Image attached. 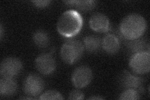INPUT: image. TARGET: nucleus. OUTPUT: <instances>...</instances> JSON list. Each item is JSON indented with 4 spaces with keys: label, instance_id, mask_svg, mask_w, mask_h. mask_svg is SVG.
<instances>
[{
    "label": "nucleus",
    "instance_id": "1",
    "mask_svg": "<svg viewBox=\"0 0 150 100\" xmlns=\"http://www.w3.org/2000/svg\"><path fill=\"white\" fill-rule=\"evenodd\" d=\"M147 28L146 20L139 14L131 13L125 16L120 25L121 36L127 40L142 37Z\"/></svg>",
    "mask_w": 150,
    "mask_h": 100
},
{
    "label": "nucleus",
    "instance_id": "2",
    "mask_svg": "<svg viewBox=\"0 0 150 100\" xmlns=\"http://www.w3.org/2000/svg\"><path fill=\"white\" fill-rule=\"evenodd\" d=\"M82 26V16L74 9L64 11L60 16L56 26L58 33L66 38H71L76 35L81 31Z\"/></svg>",
    "mask_w": 150,
    "mask_h": 100
},
{
    "label": "nucleus",
    "instance_id": "3",
    "mask_svg": "<svg viewBox=\"0 0 150 100\" xmlns=\"http://www.w3.org/2000/svg\"><path fill=\"white\" fill-rule=\"evenodd\" d=\"M84 46L77 40H69L64 43L60 51L62 60L67 64L72 65L81 58L83 54Z\"/></svg>",
    "mask_w": 150,
    "mask_h": 100
},
{
    "label": "nucleus",
    "instance_id": "4",
    "mask_svg": "<svg viewBox=\"0 0 150 100\" xmlns=\"http://www.w3.org/2000/svg\"><path fill=\"white\" fill-rule=\"evenodd\" d=\"M129 66L135 74H144L148 73L150 70L149 51L133 54L129 59Z\"/></svg>",
    "mask_w": 150,
    "mask_h": 100
},
{
    "label": "nucleus",
    "instance_id": "5",
    "mask_svg": "<svg viewBox=\"0 0 150 100\" xmlns=\"http://www.w3.org/2000/svg\"><path fill=\"white\" fill-rule=\"evenodd\" d=\"M23 68L22 62L15 57L4 59L0 66V73L3 78H14L21 73Z\"/></svg>",
    "mask_w": 150,
    "mask_h": 100
},
{
    "label": "nucleus",
    "instance_id": "6",
    "mask_svg": "<svg viewBox=\"0 0 150 100\" xmlns=\"http://www.w3.org/2000/svg\"><path fill=\"white\" fill-rule=\"evenodd\" d=\"M45 83L40 76L36 74L28 75L23 83V91L27 96L35 97L43 92Z\"/></svg>",
    "mask_w": 150,
    "mask_h": 100
},
{
    "label": "nucleus",
    "instance_id": "7",
    "mask_svg": "<svg viewBox=\"0 0 150 100\" xmlns=\"http://www.w3.org/2000/svg\"><path fill=\"white\" fill-rule=\"evenodd\" d=\"M93 73L87 66H81L75 69L72 73L71 82L77 88L86 87L91 82Z\"/></svg>",
    "mask_w": 150,
    "mask_h": 100
},
{
    "label": "nucleus",
    "instance_id": "8",
    "mask_svg": "<svg viewBox=\"0 0 150 100\" xmlns=\"http://www.w3.org/2000/svg\"><path fill=\"white\" fill-rule=\"evenodd\" d=\"M35 66L39 72L44 75L53 73L56 67L54 57L50 53H43L39 55L35 60Z\"/></svg>",
    "mask_w": 150,
    "mask_h": 100
},
{
    "label": "nucleus",
    "instance_id": "9",
    "mask_svg": "<svg viewBox=\"0 0 150 100\" xmlns=\"http://www.w3.org/2000/svg\"><path fill=\"white\" fill-rule=\"evenodd\" d=\"M143 82L142 78L132 74L126 70H125L120 76V83L122 87L126 89H134L139 93L143 91Z\"/></svg>",
    "mask_w": 150,
    "mask_h": 100
},
{
    "label": "nucleus",
    "instance_id": "10",
    "mask_svg": "<svg viewBox=\"0 0 150 100\" xmlns=\"http://www.w3.org/2000/svg\"><path fill=\"white\" fill-rule=\"evenodd\" d=\"M89 25L92 30L98 33H105L111 28L109 18L101 13L93 14L89 21Z\"/></svg>",
    "mask_w": 150,
    "mask_h": 100
},
{
    "label": "nucleus",
    "instance_id": "11",
    "mask_svg": "<svg viewBox=\"0 0 150 100\" xmlns=\"http://www.w3.org/2000/svg\"><path fill=\"white\" fill-rule=\"evenodd\" d=\"M103 49L107 53L113 55L116 53L120 48V42L118 36L113 34L106 35L101 41Z\"/></svg>",
    "mask_w": 150,
    "mask_h": 100
},
{
    "label": "nucleus",
    "instance_id": "12",
    "mask_svg": "<svg viewBox=\"0 0 150 100\" xmlns=\"http://www.w3.org/2000/svg\"><path fill=\"white\" fill-rule=\"evenodd\" d=\"M18 86L13 78H3L0 80V94L2 97H10L15 94Z\"/></svg>",
    "mask_w": 150,
    "mask_h": 100
},
{
    "label": "nucleus",
    "instance_id": "13",
    "mask_svg": "<svg viewBox=\"0 0 150 100\" xmlns=\"http://www.w3.org/2000/svg\"><path fill=\"white\" fill-rule=\"evenodd\" d=\"M128 48L133 54L143 51H149V43L144 38H139L128 40L126 43Z\"/></svg>",
    "mask_w": 150,
    "mask_h": 100
},
{
    "label": "nucleus",
    "instance_id": "14",
    "mask_svg": "<svg viewBox=\"0 0 150 100\" xmlns=\"http://www.w3.org/2000/svg\"><path fill=\"white\" fill-rule=\"evenodd\" d=\"M101 45V41L99 37L95 35H88L84 38V48L90 53L96 52L100 49Z\"/></svg>",
    "mask_w": 150,
    "mask_h": 100
},
{
    "label": "nucleus",
    "instance_id": "15",
    "mask_svg": "<svg viewBox=\"0 0 150 100\" xmlns=\"http://www.w3.org/2000/svg\"><path fill=\"white\" fill-rule=\"evenodd\" d=\"M65 4L68 5H71L75 6L76 9L82 11H91L93 8H95L96 5V1H64Z\"/></svg>",
    "mask_w": 150,
    "mask_h": 100
},
{
    "label": "nucleus",
    "instance_id": "16",
    "mask_svg": "<svg viewBox=\"0 0 150 100\" xmlns=\"http://www.w3.org/2000/svg\"><path fill=\"white\" fill-rule=\"evenodd\" d=\"M33 40L35 44L40 48H45L50 43V37L46 31L43 30H38L33 36Z\"/></svg>",
    "mask_w": 150,
    "mask_h": 100
},
{
    "label": "nucleus",
    "instance_id": "17",
    "mask_svg": "<svg viewBox=\"0 0 150 100\" xmlns=\"http://www.w3.org/2000/svg\"><path fill=\"white\" fill-rule=\"evenodd\" d=\"M139 93L134 89H126L120 95L119 99L121 100H137L140 98Z\"/></svg>",
    "mask_w": 150,
    "mask_h": 100
},
{
    "label": "nucleus",
    "instance_id": "18",
    "mask_svg": "<svg viewBox=\"0 0 150 100\" xmlns=\"http://www.w3.org/2000/svg\"><path fill=\"white\" fill-rule=\"evenodd\" d=\"M40 99H63L62 94L56 90H48L40 95Z\"/></svg>",
    "mask_w": 150,
    "mask_h": 100
},
{
    "label": "nucleus",
    "instance_id": "19",
    "mask_svg": "<svg viewBox=\"0 0 150 100\" xmlns=\"http://www.w3.org/2000/svg\"><path fill=\"white\" fill-rule=\"evenodd\" d=\"M84 98V95L82 91L78 89L73 90L71 92H70L68 99L71 100H82Z\"/></svg>",
    "mask_w": 150,
    "mask_h": 100
},
{
    "label": "nucleus",
    "instance_id": "20",
    "mask_svg": "<svg viewBox=\"0 0 150 100\" xmlns=\"http://www.w3.org/2000/svg\"><path fill=\"white\" fill-rule=\"evenodd\" d=\"M51 1L48 0H39V1H33L32 3L36 7L38 8H44L50 5Z\"/></svg>",
    "mask_w": 150,
    "mask_h": 100
},
{
    "label": "nucleus",
    "instance_id": "21",
    "mask_svg": "<svg viewBox=\"0 0 150 100\" xmlns=\"http://www.w3.org/2000/svg\"><path fill=\"white\" fill-rule=\"evenodd\" d=\"M3 27L2 24H1V25H0V38L2 40L3 39Z\"/></svg>",
    "mask_w": 150,
    "mask_h": 100
},
{
    "label": "nucleus",
    "instance_id": "22",
    "mask_svg": "<svg viewBox=\"0 0 150 100\" xmlns=\"http://www.w3.org/2000/svg\"><path fill=\"white\" fill-rule=\"evenodd\" d=\"M88 99H98V100H100V99H103V98L100 96H91L88 98Z\"/></svg>",
    "mask_w": 150,
    "mask_h": 100
},
{
    "label": "nucleus",
    "instance_id": "23",
    "mask_svg": "<svg viewBox=\"0 0 150 100\" xmlns=\"http://www.w3.org/2000/svg\"><path fill=\"white\" fill-rule=\"evenodd\" d=\"M20 99H35V98H32L31 96L30 97H21Z\"/></svg>",
    "mask_w": 150,
    "mask_h": 100
}]
</instances>
